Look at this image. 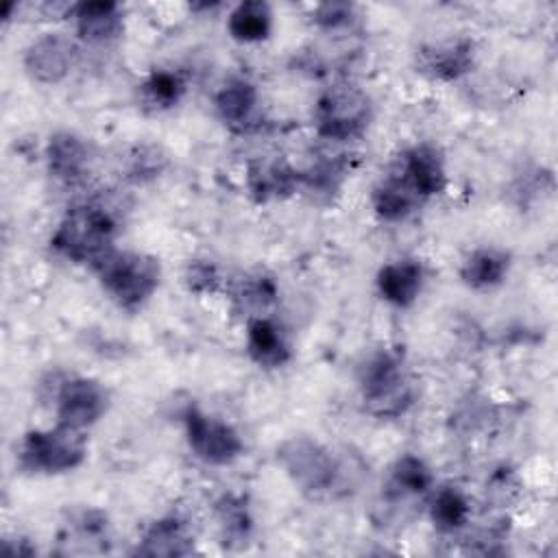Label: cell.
Listing matches in <instances>:
<instances>
[{"mask_svg":"<svg viewBox=\"0 0 558 558\" xmlns=\"http://www.w3.org/2000/svg\"><path fill=\"white\" fill-rule=\"evenodd\" d=\"M116 233L118 220L109 207L83 203L63 216L50 238V246L74 264L96 266L113 251Z\"/></svg>","mask_w":558,"mask_h":558,"instance_id":"obj_1","label":"cell"},{"mask_svg":"<svg viewBox=\"0 0 558 558\" xmlns=\"http://www.w3.org/2000/svg\"><path fill=\"white\" fill-rule=\"evenodd\" d=\"M94 270L105 292L126 312L144 307L161 279V266L155 257L137 251H111Z\"/></svg>","mask_w":558,"mask_h":558,"instance_id":"obj_2","label":"cell"},{"mask_svg":"<svg viewBox=\"0 0 558 558\" xmlns=\"http://www.w3.org/2000/svg\"><path fill=\"white\" fill-rule=\"evenodd\" d=\"M362 401L368 414L379 418L401 416L414 401V386L401 355L379 351L366 360L360 373Z\"/></svg>","mask_w":558,"mask_h":558,"instance_id":"obj_3","label":"cell"},{"mask_svg":"<svg viewBox=\"0 0 558 558\" xmlns=\"http://www.w3.org/2000/svg\"><path fill=\"white\" fill-rule=\"evenodd\" d=\"M277 462L286 475L307 495H327L338 488L344 466L318 440L292 436L277 447Z\"/></svg>","mask_w":558,"mask_h":558,"instance_id":"obj_4","label":"cell"},{"mask_svg":"<svg viewBox=\"0 0 558 558\" xmlns=\"http://www.w3.org/2000/svg\"><path fill=\"white\" fill-rule=\"evenodd\" d=\"M20 466L31 473L57 475L83 464L87 440L83 432L59 425L52 429H31L20 442Z\"/></svg>","mask_w":558,"mask_h":558,"instance_id":"obj_5","label":"cell"},{"mask_svg":"<svg viewBox=\"0 0 558 558\" xmlns=\"http://www.w3.org/2000/svg\"><path fill=\"white\" fill-rule=\"evenodd\" d=\"M373 116L371 98L364 89L351 83L329 87L316 105L318 135L333 142H349L360 137Z\"/></svg>","mask_w":558,"mask_h":558,"instance_id":"obj_6","label":"cell"},{"mask_svg":"<svg viewBox=\"0 0 558 558\" xmlns=\"http://www.w3.org/2000/svg\"><path fill=\"white\" fill-rule=\"evenodd\" d=\"M185 436L192 453L205 464H231L244 451V440L233 425L198 408H190L183 414Z\"/></svg>","mask_w":558,"mask_h":558,"instance_id":"obj_7","label":"cell"},{"mask_svg":"<svg viewBox=\"0 0 558 558\" xmlns=\"http://www.w3.org/2000/svg\"><path fill=\"white\" fill-rule=\"evenodd\" d=\"M109 408L107 388L92 377H68L54 395L57 423L72 429H87L102 418Z\"/></svg>","mask_w":558,"mask_h":558,"instance_id":"obj_8","label":"cell"},{"mask_svg":"<svg viewBox=\"0 0 558 558\" xmlns=\"http://www.w3.org/2000/svg\"><path fill=\"white\" fill-rule=\"evenodd\" d=\"M76 61V46L63 33H44L24 52L26 72L46 85L61 83Z\"/></svg>","mask_w":558,"mask_h":558,"instance_id":"obj_9","label":"cell"},{"mask_svg":"<svg viewBox=\"0 0 558 558\" xmlns=\"http://www.w3.org/2000/svg\"><path fill=\"white\" fill-rule=\"evenodd\" d=\"M395 172L414 190L421 201L440 194L447 183L445 159L432 144H416L408 148L399 157Z\"/></svg>","mask_w":558,"mask_h":558,"instance_id":"obj_10","label":"cell"},{"mask_svg":"<svg viewBox=\"0 0 558 558\" xmlns=\"http://www.w3.org/2000/svg\"><path fill=\"white\" fill-rule=\"evenodd\" d=\"M473 41L469 39H447L429 44L418 52L421 72L438 81H456L466 74L473 65Z\"/></svg>","mask_w":558,"mask_h":558,"instance_id":"obj_11","label":"cell"},{"mask_svg":"<svg viewBox=\"0 0 558 558\" xmlns=\"http://www.w3.org/2000/svg\"><path fill=\"white\" fill-rule=\"evenodd\" d=\"M423 288V266L418 259H395L379 268L377 290L395 307H410Z\"/></svg>","mask_w":558,"mask_h":558,"instance_id":"obj_12","label":"cell"},{"mask_svg":"<svg viewBox=\"0 0 558 558\" xmlns=\"http://www.w3.org/2000/svg\"><path fill=\"white\" fill-rule=\"evenodd\" d=\"M76 33L87 44H107L122 33V9L111 0L81 2L70 9Z\"/></svg>","mask_w":558,"mask_h":558,"instance_id":"obj_13","label":"cell"},{"mask_svg":"<svg viewBox=\"0 0 558 558\" xmlns=\"http://www.w3.org/2000/svg\"><path fill=\"white\" fill-rule=\"evenodd\" d=\"M46 161L54 179L63 183H76L87 172L89 148L76 133L59 131L48 140Z\"/></svg>","mask_w":558,"mask_h":558,"instance_id":"obj_14","label":"cell"},{"mask_svg":"<svg viewBox=\"0 0 558 558\" xmlns=\"http://www.w3.org/2000/svg\"><path fill=\"white\" fill-rule=\"evenodd\" d=\"M246 349L255 364L277 368L290 360V344L283 329L268 316H253L246 329Z\"/></svg>","mask_w":558,"mask_h":558,"instance_id":"obj_15","label":"cell"},{"mask_svg":"<svg viewBox=\"0 0 558 558\" xmlns=\"http://www.w3.org/2000/svg\"><path fill=\"white\" fill-rule=\"evenodd\" d=\"M299 183L301 174L283 157L262 159L248 168V187L259 203L288 196Z\"/></svg>","mask_w":558,"mask_h":558,"instance_id":"obj_16","label":"cell"},{"mask_svg":"<svg viewBox=\"0 0 558 558\" xmlns=\"http://www.w3.org/2000/svg\"><path fill=\"white\" fill-rule=\"evenodd\" d=\"M259 107V96L253 83L244 78H231L216 94V111L225 124L244 131L253 124Z\"/></svg>","mask_w":558,"mask_h":558,"instance_id":"obj_17","label":"cell"},{"mask_svg":"<svg viewBox=\"0 0 558 558\" xmlns=\"http://www.w3.org/2000/svg\"><path fill=\"white\" fill-rule=\"evenodd\" d=\"M192 532L179 517H163L144 532L137 554L148 556H185L192 551Z\"/></svg>","mask_w":558,"mask_h":558,"instance_id":"obj_18","label":"cell"},{"mask_svg":"<svg viewBox=\"0 0 558 558\" xmlns=\"http://www.w3.org/2000/svg\"><path fill=\"white\" fill-rule=\"evenodd\" d=\"M510 268V255L495 246L475 248L460 268V277L469 288L488 290L499 286Z\"/></svg>","mask_w":558,"mask_h":558,"instance_id":"obj_19","label":"cell"},{"mask_svg":"<svg viewBox=\"0 0 558 558\" xmlns=\"http://www.w3.org/2000/svg\"><path fill=\"white\" fill-rule=\"evenodd\" d=\"M227 28L242 44L264 41L272 31V9L264 0H244L231 9Z\"/></svg>","mask_w":558,"mask_h":558,"instance_id":"obj_20","label":"cell"},{"mask_svg":"<svg viewBox=\"0 0 558 558\" xmlns=\"http://www.w3.org/2000/svg\"><path fill=\"white\" fill-rule=\"evenodd\" d=\"M421 203L423 201L395 170L373 190V207L384 220H403L418 209Z\"/></svg>","mask_w":558,"mask_h":558,"instance_id":"obj_21","label":"cell"},{"mask_svg":"<svg viewBox=\"0 0 558 558\" xmlns=\"http://www.w3.org/2000/svg\"><path fill=\"white\" fill-rule=\"evenodd\" d=\"M471 504L460 488L442 486L429 499V519L440 532H458L469 523Z\"/></svg>","mask_w":558,"mask_h":558,"instance_id":"obj_22","label":"cell"},{"mask_svg":"<svg viewBox=\"0 0 558 558\" xmlns=\"http://www.w3.org/2000/svg\"><path fill=\"white\" fill-rule=\"evenodd\" d=\"M432 484H434L432 469L418 456L405 453L390 466L388 486L397 497L423 495L432 488Z\"/></svg>","mask_w":558,"mask_h":558,"instance_id":"obj_23","label":"cell"},{"mask_svg":"<svg viewBox=\"0 0 558 558\" xmlns=\"http://www.w3.org/2000/svg\"><path fill=\"white\" fill-rule=\"evenodd\" d=\"M142 100L153 111L174 107L185 94V78L174 70H153L140 85Z\"/></svg>","mask_w":558,"mask_h":558,"instance_id":"obj_24","label":"cell"},{"mask_svg":"<svg viewBox=\"0 0 558 558\" xmlns=\"http://www.w3.org/2000/svg\"><path fill=\"white\" fill-rule=\"evenodd\" d=\"M275 299H277V286L266 275H248L244 281L238 283V290H235V301L244 310H253V312L264 310Z\"/></svg>","mask_w":558,"mask_h":558,"instance_id":"obj_25","label":"cell"},{"mask_svg":"<svg viewBox=\"0 0 558 558\" xmlns=\"http://www.w3.org/2000/svg\"><path fill=\"white\" fill-rule=\"evenodd\" d=\"M166 166V157L155 146H135L129 157V177L133 181H146L159 177Z\"/></svg>","mask_w":558,"mask_h":558,"instance_id":"obj_26","label":"cell"},{"mask_svg":"<svg viewBox=\"0 0 558 558\" xmlns=\"http://www.w3.org/2000/svg\"><path fill=\"white\" fill-rule=\"evenodd\" d=\"M353 20H355V13H353V4L349 2H325V4H318L314 11V22L323 31L347 28L351 26Z\"/></svg>","mask_w":558,"mask_h":558,"instance_id":"obj_27","label":"cell"},{"mask_svg":"<svg viewBox=\"0 0 558 558\" xmlns=\"http://www.w3.org/2000/svg\"><path fill=\"white\" fill-rule=\"evenodd\" d=\"M185 283L192 292H214L220 283V275L211 262L196 259L185 268Z\"/></svg>","mask_w":558,"mask_h":558,"instance_id":"obj_28","label":"cell"},{"mask_svg":"<svg viewBox=\"0 0 558 558\" xmlns=\"http://www.w3.org/2000/svg\"><path fill=\"white\" fill-rule=\"evenodd\" d=\"M220 523L227 536H238V538H244L251 527L246 508L242 506V501H235V499H225L220 504Z\"/></svg>","mask_w":558,"mask_h":558,"instance_id":"obj_29","label":"cell"}]
</instances>
